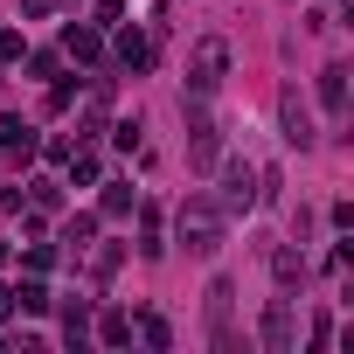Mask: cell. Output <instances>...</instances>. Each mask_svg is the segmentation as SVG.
<instances>
[{"instance_id": "3957f363", "label": "cell", "mask_w": 354, "mask_h": 354, "mask_svg": "<svg viewBox=\"0 0 354 354\" xmlns=\"http://www.w3.org/2000/svg\"><path fill=\"white\" fill-rule=\"evenodd\" d=\"M264 340H271V347L292 340V299H271V313H264Z\"/></svg>"}, {"instance_id": "9c48e42d", "label": "cell", "mask_w": 354, "mask_h": 354, "mask_svg": "<svg viewBox=\"0 0 354 354\" xmlns=\"http://www.w3.org/2000/svg\"><path fill=\"white\" fill-rule=\"evenodd\" d=\"M0 257H8V243H0Z\"/></svg>"}, {"instance_id": "8992f818", "label": "cell", "mask_w": 354, "mask_h": 354, "mask_svg": "<svg viewBox=\"0 0 354 354\" xmlns=\"http://www.w3.org/2000/svg\"><path fill=\"white\" fill-rule=\"evenodd\" d=\"M319 97H326V104L340 111V97H347V84H340V70H326V77H319Z\"/></svg>"}, {"instance_id": "5b68a950", "label": "cell", "mask_w": 354, "mask_h": 354, "mask_svg": "<svg viewBox=\"0 0 354 354\" xmlns=\"http://www.w3.org/2000/svg\"><path fill=\"white\" fill-rule=\"evenodd\" d=\"M230 209H250V167H230Z\"/></svg>"}, {"instance_id": "277c9868", "label": "cell", "mask_w": 354, "mask_h": 354, "mask_svg": "<svg viewBox=\"0 0 354 354\" xmlns=\"http://www.w3.org/2000/svg\"><path fill=\"white\" fill-rule=\"evenodd\" d=\"M0 146H8L15 160H28V153H35V132H28L21 118H0Z\"/></svg>"}, {"instance_id": "7a4b0ae2", "label": "cell", "mask_w": 354, "mask_h": 354, "mask_svg": "<svg viewBox=\"0 0 354 354\" xmlns=\"http://www.w3.org/2000/svg\"><path fill=\"white\" fill-rule=\"evenodd\" d=\"M223 63H230V49H223V42H202V56H195V91H216V84H223Z\"/></svg>"}, {"instance_id": "52a82bcc", "label": "cell", "mask_w": 354, "mask_h": 354, "mask_svg": "<svg viewBox=\"0 0 354 354\" xmlns=\"http://www.w3.org/2000/svg\"><path fill=\"white\" fill-rule=\"evenodd\" d=\"M15 306H21V313H42V306H49V292H42V285H21V292H15Z\"/></svg>"}, {"instance_id": "6da1fadb", "label": "cell", "mask_w": 354, "mask_h": 354, "mask_svg": "<svg viewBox=\"0 0 354 354\" xmlns=\"http://www.w3.org/2000/svg\"><path fill=\"white\" fill-rule=\"evenodd\" d=\"M181 236H188V250H216V236H223V223H216V209H209V202H195V209H181Z\"/></svg>"}, {"instance_id": "ba28073f", "label": "cell", "mask_w": 354, "mask_h": 354, "mask_svg": "<svg viewBox=\"0 0 354 354\" xmlns=\"http://www.w3.org/2000/svg\"><path fill=\"white\" fill-rule=\"evenodd\" d=\"M70 56H97V35L91 28H70Z\"/></svg>"}]
</instances>
